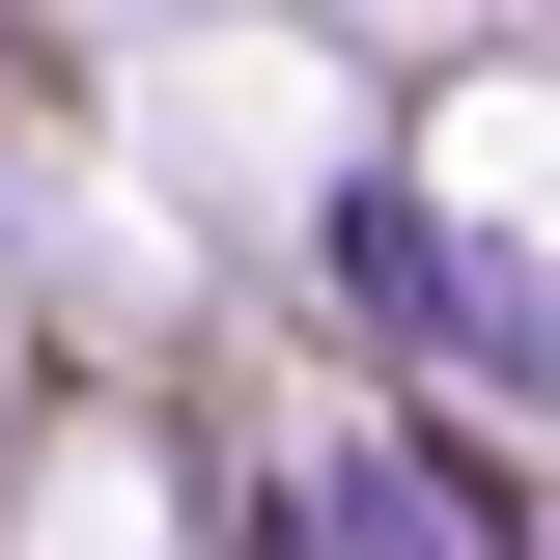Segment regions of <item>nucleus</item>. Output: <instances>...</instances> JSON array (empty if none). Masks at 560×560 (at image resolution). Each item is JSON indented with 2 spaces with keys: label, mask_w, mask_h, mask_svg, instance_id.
<instances>
[{
  "label": "nucleus",
  "mask_w": 560,
  "mask_h": 560,
  "mask_svg": "<svg viewBox=\"0 0 560 560\" xmlns=\"http://www.w3.org/2000/svg\"><path fill=\"white\" fill-rule=\"evenodd\" d=\"M253 560H308V533H280V504H253Z\"/></svg>",
  "instance_id": "nucleus-1"
}]
</instances>
